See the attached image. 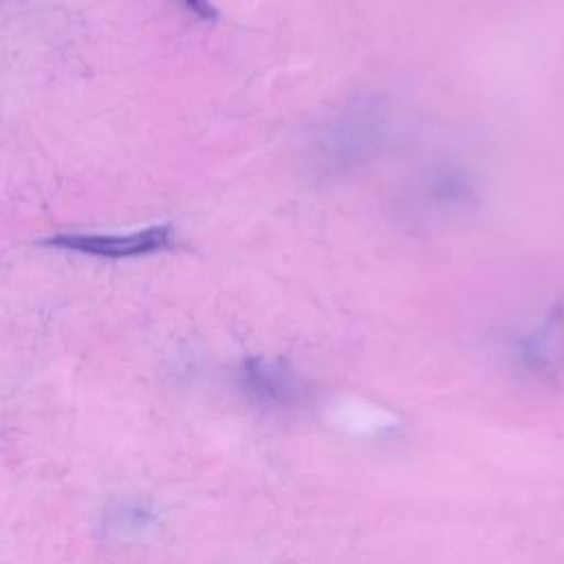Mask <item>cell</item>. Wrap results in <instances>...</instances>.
<instances>
[{"instance_id":"1","label":"cell","mask_w":564,"mask_h":564,"mask_svg":"<svg viewBox=\"0 0 564 564\" xmlns=\"http://www.w3.org/2000/svg\"><path fill=\"white\" fill-rule=\"evenodd\" d=\"M383 132V110L375 99H361L350 104L324 132L319 152L326 154V163L348 165L361 161L379 141Z\"/></svg>"},{"instance_id":"2","label":"cell","mask_w":564,"mask_h":564,"mask_svg":"<svg viewBox=\"0 0 564 564\" xmlns=\"http://www.w3.org/2000/svg\"><path fill=\"white\" fill-rule=\"evenodd\" d=\"M170 242V231L167 227H152L139 234L130 236H55L53 245L84 251V253H97V256H110V258H121V256H137V253H148L163 249Z\"/></svg>"},{"instance_id":"3","label":"cell","mask_w":564,"mask_h":564,"mask_svg":"<svg viewBox=\"0 0 564 564\" xmlns=\"http://www.w3.org/2000/svg\"><path fill=\"white\" fill-rule=\"evenodd\" d=\"M242 379L247 390H251L253 394H258L260 399H273V401H282V397L291 394L295 388L293 377L267 361H249L242 370Z\"/></svg>"},{"instance_id":"4","label":"cell","mask_w":564,"mask_h":564,"mask_svg":"<svg viewBox=\"0 0 564 564\" xmlns=\"http://www.w3.org/2000/svg\"><path fill=\"white\" fill-rule=\"evenodd\" d=\"M185 2H187V7L192 11H196L203 18H212L214 15V9H212V4L207 0H185Z\"/></svg>"}]
</instances>
